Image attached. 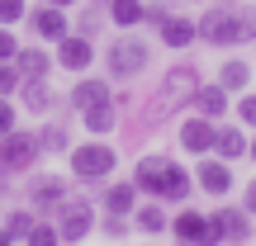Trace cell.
Here are the masks:
<instances>
[{"label": "cell", "mask_w": 256, "mask_h": 246, "mask_svg": "<svg viewBox=\"0 0 256 246\" xmlns=\"http://www.w3.org/2000/svg\"><path fill=\"white\" fill-rule=\"evenodd\" d=\"M162 175H166V156H142L133 171V185L147 194H162Z\"/></svg>", "instance_id": "5bb4252c"}, {"label": "cell", "mask_w": 256, "mask_h": 246, "mask_svg": "<svg viewBox=\"0 0 256 246\" xmlns=\"http://www.w3.org/2000/svg\"><path fill=\"white\" fill-rule=\"evenodd\" d=\"M242 209H247V213H256V180L247 185V204H242Z\"/></svg>", "instance_id": "f35d334b"}, {"label": "cell", "mask_w": 256, "mask_h": 246, "mask_svg": "<svg viewBox=\"0 0 256 246\" xmlns=\"http://www.w3.org/2000/svg\"><path fill=\"white\" fill-rule=\"evenodd\" d=\"M190 194V175H185V166L166 161V175H162V194L156 199H185Z\"/></svg>", "instance_id": "ffe728a7"}, {"label": "cell", "mask_w": 256, "mask_h": 246, "mask_svg": "<svg viewBox=\"0 0 256 246\" xmlns=\"http://www.w3.org/2000/svg\"><path fill=\"white\" fill-rule=\"evenodd\" d=\"M19 81H24V76H19V66H14V62H0V95H14Z\"/></svg>", "instance_id": "f546056e"}, {"label": "cell", "mask_w": 256, "mask_h": 246, "mask_svg": "<svg viewBox=\"0 0 256 246\" xmlns=\"http://www.w3.org/2000/svg\"><path fill=\"white\" fill-rule=\"evenodd\" d=\"M72 104L76 109H100V104H110V85L104 81H76V90H72Z\"/></svg>", "instance_id": "e0dca14e"}, {"label": "cell", "mask_w": 256, "mask_h": 246, "mask_svg": "<svg viewBox=\"0 0 256 246\" xmlns=\"http://www.w3.org/2000/svg\"><path fill=\"white\" fill-rule=\"evenodd\" d=\"M194 90H200V71H194V66H171V76L162 81L156 104H162V109H176V104L194 100Z\"/></svg>", "instance_id": "277c9868"}, {"label": "cell", "mask_w": 256, "mask_h": 246, "mask_svg": "<svg viewBox=\"0 0 256 246\" xmlns=\"http://www.w3.org/2000/svg\"><path fill=\"white\" fill-rule=\"evenodd\" d=\"M28 24H34V33L48 38V43H57L62 33H72V24H66V9H62V5H43V9H34V14H28Z\"/></svg>", "instance_id": "30bf717a"}, {"label": "cell", "mask_w": 256, "mask_h": 246, "mask_svg": "<svg viewBox=\"0 0 256 246\" xmlns=\"http://www.w3.org/2000/svg\"><path fill=\"white\" fill-rule=\"evenodd\" d=\"M14 123H19V109H14V104L5 100V95H0V137H5L10 128H14Z\"/></svg>", "instance_id": "836d02e7"}, {"label": "cell", "mask_w": 256, "mask_h": 246, "mask_svg": "<svg viewBox=\"0 0 256 246\" xmlns=\"http://www.w3.org/2000/svg\"><path fill=\"white\" fill-rule=\"evenodd\" d=\"M247 237H252L247 209H218L209 218V246H218V242H247Z\"/></svg>", "instance_id": "52a82bcc"}, {"label": "cell", "mask_w": 256, "mask_h": 246, "mask_svg": "<svg viewBox=\"0 0 256 246\" xmlns=\"http://www.w3.org/2000/svg\"><path fill=\"white\" fill-rule=\"evenodd\" d=\"M194 28H200V38H204V43H214V47L242 43V14H232V9H209Z\"/></svg>", "instance_id": "3957f363"}, {"label": "cell", "mask_w": 256, "mask_h": 246, "mask_svg": "<svg viewBox=\"0 0 256 246\" xmlns=\"http://www.w3.org/2000/svg\"><path fill=\"white\" fill-rule=\"evenodd\" d=\"M110 19L119 28H138L142 24V0H110Z\"/></svg>", "instance_id": "cb8c5ba5"}, {"label": "cell", "mask_w": 256, "mask_h": 246, "mask_svg": "<svg viewBox=\"0 0 256 246\" xmlns=\"http://www.w3.org/2000/svg\"><path fill=\"white\" fill-rule=\"evenodd\" d=\"M200 38V28L190 24V19H171L166 14V24H162V43L166 47H185V43H194Z\"/></svg>", "instance_id": "44dd1931"}, {"label": "cell", "mask_w": 256, "mask_h": 246, "mask_svg": "<svg viewBox=\"0 0 256 246\" xmlns=\"http://www.w3.org/2000/svg\"><path fill=\"white\" fill-rule=\"evenodd\" d=\"M247 81H252V66L247 62H223V71H218L223 90H247Z\"/></svg>", "instance_id": "d4e9b609"}, {"label": "cell", "mask_w": 256, "mask_h": 246, "mask_svg": "<svg viewBox=\"0 0 256 246\" xmlns=\"http://www.w3.org/2000/svg\"><path fill=\"white\" fill-rule=\"evenodd\" d=\"M14 66H19L24 81H34V76H48V71H52V57H48L43 47H19V52H14Z\"/></svg>", "instance_id": "2e32d148"}, {"label": "cell", "mask_w": 256, "mask_h": 246, "mask_svg": "<svg viewBox=\"0 0 256 246\" xmlns=\"http://www.w3.org/2000/svg\"><path fill=\"white\" fill-rule=\"evenodd\" d=\"M142 19L162 28V24H166V5H142Z\"/></svg>", "instance_id": "8d00e7d4"}, {"label": "cell", "mask_w": 256, "mask_h": 246, "mask_svg": "<svg viewBox=\"0 0 256 246\" xmlns=\"http://www.w3.org/2000/svg\"><path fill=\"white\" fill-rule=\"evenodd\" d=\"M180 246H190V242H180Z\"/></svg>", "instance_id": "ee69618b"}, {"label": "cell", "mask_w": 256, "mask_h": 246, "mask_svg": "<svg viewBox=\"0 0 256 246\" xmlns=\"http://www.w3.org/2000/svg\"><path fill=\"white\" fill-rule=\"evenodd\" d=\"M81 119H86L90 133H110V128H114V109H110V104H100V109H86Z\"/></svg>", "instance_id": "4316f807"}, {"label": "cell", "mask_w": 256, "mask_h": 246, "mask_svg": "<svg viewBox=\"0 0 256 246\" xmlns=\"http://www.w3.org/2000/svg\"><path fill=\"white\" fill-rule=\"evenodd\" d=\"M133 228H138V232H147V237H156V232L171 228V218H166L156 204H142V209H133Z\"/></svg>", "instance_id": "7402d4cb"}, {"label": "cell", "mask_w": 256, "mask_h": 246, "mask_svg": "<svg viewBox=\"0 0 256 246\" xmlns=\"http://www.w3.org/2000/svg\"><path fill=\"white\" fill-rule=\"evenodd\" d=\"M194 109H200L204 119H218V114L228 109V90H223V85H200V90H194Z\"/></svg>", "instance_id": "d6986e66"}, {"label": "cell", "mask_w": 256, "mask_h": 246, "mask_svg": "<svg viewBox=\"0 0 256 246\" xmlns=\"http://www.w3.org/2000/svg\"><path fill=\"white\" fill-rule=\"evenodd\" d=\"M0 246H14V237H10V232H5V228H0Z\"/></svg>", "instance_id": "ab89813d"}, {"label": "cell", "mask_w": 256, "mask_h": 246, "mask_svg": "<svg viewBox=\"0 0 256 246\" xmlns=\"http://www.w3.org/2000/svg\"><path fill=\"white\" fill-rule=\"evenodd\" d=\"M38 156H43L38 133H14V128H10V133L0 137V166H5V171H28Z\"/></svg>", "instance_id": "7a4b0ae2"}, {"label": "cell", "mask_w": 256, "mask_h": 246, "mask_svg": "<svg viewBox=\"0 0 256 246\" xmlns=\"http://www.w3.org/2000/svg\"><path fill=\"white\" fill-rule=\"evenodd\" d=\"M100 204H104V213H124V218H128V213L138 209V185L133 180H128V185H110Z\"/></svg>", "instance_id": "ac0fdd59"}, {"label": "cell", "mask_w": 256, "mask_h": 246, "mask_svg": "<svg viewBox=\"0 0 256 246\" xmlns=\"http://www.w3.org/2000/svg\"><path fill=\"white\" fill-rule=\"evenodd\" d=\"M100 232H104V237H114V242H119V237H128V223H124V213H104Z\"/></svg>", "instance_id": "1f68e13d"}, {"label": "cell", "mask_w": 256, "mask_h": 246, "mask_svg": "<svg viewBox=\"0 0 256 246\" xmlns=\"http://www.w3.org/2000/svg\"><path fill=\"white\" fill-rule=\"evenodd\" d=\"M62 218H57V242H81V237H90V228H95V209L86 199H76V204H62Z\"/></svg>", "instance_id": "5b68a950"}, {"label": "cell", "mask_w": 256, "mask_h": 246, "mask_svg": "<svg viewBox=\"0 0 256 246\" xmlns=\"http://www.w3.org/2000/svg\"><path fill=\"white\" fill-rule=\"evenodd\" d=\"M57 104V95H52V85L43 81V76H34V81H19V109H28V114H48Z\"/></svg>", "instance_id": "8fae6325"}, {"label": "cell", "mask_w": 256, "mask_h": 246, "mask_svg": "<svg viewBox=\"0 0 256 246\" xmlns=\"http://www.w3.org/2000/svg\"><path fill=\"white\" fill-rule=\"evenodd\" d=\"M38 147H43V152H66V147H72V133H66L62 123H48L43 133H38Z\"/></svg>", "instance_id": "484cf974"}, {"label": "cell", "mask_w": 256, "mask_h": 246, "mask_svg": "<svg viewBox=\"0 0 256 246\" xmlns=\"http://www.w3.org/2000/svg\"><path fill=\"white\" fill-rule=\"evenodd\" d=\"M28 204H34L38 213H57L66 204V185L57 180V175H38V180L28 185Z\"/></svg>", "instance_id": "9c48e42d"}, {"label": "cell", "mask_w": 256, "mask_h": 246, "mask_svg": "<svg viewBox=\"0 0 256 246\" xmlns=\"http://www.w3.org/2000/svg\"><path fill=\"white\" fill-rule=\"evenodd\" d=\"M247 152H252V156H256V137H252V142H247Z\"/></svg>", "instance_id": "b9f144b4"}, {"label": "cell", "mask_w": 256, "mask_h": 246, "mask_svg": "<svg viewBox=\"0 0 256 246\" xmlns=\"http://www.w3.org/2000/svg\"><path fill=\"white\" fill-rule=\"evenodd\" d=\"M223 5H232V0H223Z\"/></svg>", "instance_id": "7bdbcfd3"}, {"label": "cell", "mask_w": 256, "mask_h": 246, "mask_svg": "<svg viewBox=\"0 0 256 246\" xmlns=\"http://www.w3.org/2000/svg\"><path fill=\"white\" fill-rule=\"evenodd\" d=\"M14 52H19V38L0 24V62H14Z\"/></svg>", "instance_id": "d6a6232c"}, {"label": "cell", "mask_w": 256, "mask_h": 246, "mask_svg": "<svg viewBox=\"0 0 256 246\" xmlns=\"http://www.w3.org/2000/svg\"><path fill=\"white\" fill-rule=\"evenodd\" d=\"M57 62H62V71H86L95 62V43L86 33H62L57 38Z\"/></svg>", "instance_id": "ba28073f"}, {"label": "cell", "mask_w": 256, "mask_h": 246, "mask_svg": "<svg viewBox=\"0 0 256 246\" xmlns=\"http://www.w3.org/2000/svg\"><path fill=\"white\" fill-rule=\"evenodd\" d=\"M238 119L256 128V95H242V104H238Z\"/></svg>", "instance_id": "e575fe53"}, {"label": "cell", "mask_w": 256, "mask_h": 246, "mask_svg": "<svg viewBox=\"0 0 256 246\" xmlns=\"http://www.w3.org/2000/svg\"><path fill=\"white\" fill-rule=\"evenodd\" d=\"M171 232H176L180 242H190V246H209V218L194 213V209H185L180 218L171 223Z\"/></svg>", "instance_id": "4fadbf2b"}, {"label": "cell", "mask_w": 256, "mask_h": 246, "mask_svg": "<svg viewBox=\"0 0 256 246\" xmlns=\"http://www.w3.org/2000/svg\"><path fill=\"white\" fill-rule=\"evenodd\" d=\"M180 147L194 152V156H204L214 147V119H204V114H200V119H185L180 123Z\"/></svg>", "instance_id": "7c38bea8"}, {"label": "cell", "mask_w": 256, "mask_h": 246, "mask_svg": "<svg viewBox=\"0 0 256 246\" xmlns=\"http://www.w3.org/2000/svg\"><path fill=\"white\" fill-rule=\"evenodd\" d=\"M34 213H10V218H5V232H10V237H28V228H34Z\"/></svg>", "instance_id": "f1b7e54d"}, {"label": "cell", "mask_w": 256, "mask_h": 246, "mask_svg": "<svg viewBox=\"0 0 256 246\" xmlns=\"http://www.w3.org/2000/svg\"><path fill=\"white\" fill-rule=\"evenodd\" d=\"M147 62H152V47H147L142 38H114L110 57H104L110 76H119V81H128V76H138V71H147Z\"/></svg>", "instance_id": "6da1fadb"}, {"label": "cell", "mask_w": 256, "mask_h": 246, "mask_svg": "<svg viewBox=\"0 0 256 246\" xmlns=\"http://www.w3.org/2000/svg\"><path fill=\"white\" fill-rule=\"evenodd\" d=\"M194 180H200V190H209V194H228L232 190V171L223 161H204L200 171H194Z\"/></svg>", "instance_id": "9a60e30c"}, {"label": "cell", "mask_w": 256, "mask_h": 246, "mask_svg": "<svg viewBox=\"0 0 256 246\" xmlns=\"http://www.w3.org/2000/svg\"><path fill=\"white\" fill-rule=\"evenodd\" d=\"M48 5H62V9H66V5H76V0H48Z\"/></svg>", "instance_id": "60d3db41"}, {"label": "cell", "mask_w": 256, "mask_h": 246, "mask_svg": "<svg viewBox=\"0 0 256 246\" xmlns=\"http://www.w3.org/2000/svg\"><path fill=\"white\" fill-rule=\"evenodd\" d=\"M242 38H256V9H247V14H242Z\"/></svg>", "instance_id": "74e56055"}, {"label": "cell", "mask_w": 256, "mask_h": 246, "mask_svg": "<svg viewBox=\"0 0 256 246\" xmlns=\"http://www.w3.org/2000/svg\"><path fill=\"white\" fill-rule=\"evenodd\" d=\"M28 246H57V228L52 223H34L28 228Z\"/></svg>", "instance_id": "83f0119b"}, {"label": "cell", "mask_w": 256, "mask_h": 246, "mask_svg": "<svg viewBox=\"0 0 256 246\" xmlns=\"http://www.w3.org/2000/svg\"><path fill=\"white\" fill-rule=\"evenodd\" d=\"M28 14V9H24V0H0V24H19V19H24Z\"/></svg>", "instance_id": "4dcf8cb0"}, {"label": "cell", "mask_w": 256, "mask_h": 246, "mask_svg": "<svg viewBox=\"0 0 256 246\" xmlns=\"http://www.w3.org/2000/svg\"><path fill=\"white\" fill-rule=\"evenodd\" d=\"M76 33L95 38V33H100V14H95V9H90V14H81V28H76Z\"/></svg>", "instance_id": "d590c367"}, {"label": "cell", "mask_w": 256, "mask_h": 246, "mask_svg": "<svg viewBox=\"0 0 256 246\" xmlns=\"http://www.w3.org/2000/svg\"><path fill=\"white\" fill-rule=\"evenodd\" d=\"M214 152H218L223 161H232V156L247 152V137H242L238 128H214Z\"/></svg>", "instance_id": "603a6c76"}, {"label": "cell", "mask_w": 256, "mask_h": 246, "mask_svg": "<svg viewBox=\"0 0 256 246\" xmlns=\"http://www.w3.org/2000/svg\"><path fill=\"white\" fill-rule=\"evenodd\" d=\"M72 171L81 175V180H100V175H110L114 171V147H104V142L76 147V152H72Z\"/></svg>", "instance_id": "8992f818"}]
</instances>
